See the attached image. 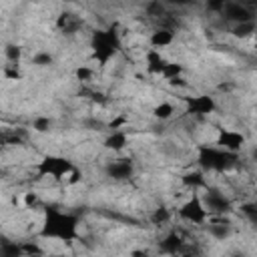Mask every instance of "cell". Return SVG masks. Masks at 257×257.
Returning <instances> with one entry per match:
<instances>
[{
    "instance_id": "19",
    "label": "cell",
    "mask_w": 257,
    "mask_h": 257,
    "mask_svg": "<svg viewBox=\"0 0 257 257\" xmlns=\"http://www.w3.org/2000/svg\"><path fill=\"white\" fill-rule=\"evenodd\" d=\"M30 62H32V66H38V68L50 66V64H52V54H50L48 50H38V52L32 54Z\"/></svg>"
},
{
    "instance_id": "8",
    "label": "cell",
    "mask_w": 257,
    "mask_h": 257,
    "mask_svg": "<svg viewBox=\"0 0 257 257\" xmlns=\"http://www.w3.org/2000/svg\"><path fill=\"white\" fill-rule=\"evenodd\" d=\"M215 145H219L225 151L231 153H241V149L245 147V135L233 128H217V137H215Z\"/></svg>"
},
{
    "instance_id": "3",
    "label": "cell",
    "mask_w": 257,
    "mask_h": 257,
    "mask_svg": "<svg viewBox=\"0 0 257 257\" xmlns=\"http://www.w3.org/2000/svg\"><path fill=\"white\" fill-rule=\"evenodd\" d=\"M72 169H74L72 161L58 155H46L36 163L38 177H52L54 181H62L66 175H70Z\"/></svg>"
},
{
    "instance_id": "16",
    "label": "cell",
    "mask_w": 257,
    "mask_h": 257,
    "mask_svg": "<svg viewBox=\"0 0 257 257\" xmlns=\"http://www.w3.org/2000/svg\"><path fill=\"white\" fill-rule=\"evenodd\" d=\"M173 114H175V104L173 102H167V100H161L153 108V116L159 118V120H169Z\"/></svg>"
},
{
    "instance_id": "25",
    "label": "cell",
    "mask_w": 257,
    "mask_h": 257,
    "mask_svg": "<svg viewBox=\"0 0 257 257\" xmlns=\"http://www.w3.org/2000/svg\"><path fill=\"white\" fill-rule=\"evenodd\" d=\"M251 161H253V163L257 165V145H255V147L251 149Z\"/></svg>"
},
{
    "instance_id": "23",
    "label": "cell",
    "mask_w": 257,
    "mask_h": 257,
    "mask_svg": "<svg viewBox=\"0 0 257 257\" xmlns=\"http://www.w3.org/2000/svg\"><path fill=\"white\" fill-rule=\"evenodd\" d=\"M203 2H205V10L213 16H221L227 4V0H203Z\"/></svg>"
},
{
    "instance_id": "22",
    "label": "cell",
    "mask_w": 257,
    "mask_h": 257,
    "mask_svg": "<svg viewBox=\"0 0 257 257\" xmlns=\"http://www.w3.org/2000/svg\"><path fill=\"white\" fill-rule=\"evenodd\" d=\"M50 126H52V118L50 116H34V120H32V128H34V133H48L50 131Z\"/></svg>"
},
{
    "instance_id": "2",
    "label": "cell",
    "mask_w": 257,
    "mask_h": 257,
    "mask_svg": "<svg viewBox=\"0 0 257 257\" xmlns=\"http://www.w3.org/2000/svg\"><path fill=\"white\" fill-rule=\"evenodd\" d=\"M197 163L203 171L225 175L233 167L239 165V153H231L221 149L219 145H199L197 147Z\"/></svg>"
},
{
    "instance_id": "5",
    "label": "cell",
    "mask_w": 257,
    "mask_h": 257,
    "mask_svg": "<svg viewBox=\"0 0 257 257\" xmlns=\"http://www.w3.org/2000/svg\"><path fill=\"white\" fill-rule=\"evenodd\" d=\"M201 199H203L209 215H225V213L231 211V199L221 189H215V187H209L207 185Z\"/></svg>"
},
{
    "instance_id": "9",
    "label": "cell",
    "mask_w": 257,
    "mask_h": 257,
    "mask_svg": "<svg viewBox=\"0 0 257 257\" xmlns=\"http://www.w3.org/2000/svg\"><path fill=\"white\" fill-rule=\"evenodd\" d=\"M104 173L112 181H128L135 175V165L131 159H114L104 167Z\"/></svg>"
},
{
    "instance_id": "4",
    "label": "cell",
    "mask_w": 257,
    "mask_h": 257,
    "mask_svg": "<svg viewBox=\"0 0 257 257\" xmlns=\"http://www.w3.org/2000/svg\"><path fill=\"white\" fill-rule=\"evenodd\" d=\"M179 219L187 221L189 225H205L209 219V211L199 195L189 197L181 207H179Z\"/></svg>"
},
{
    "instance_id": "10",
    "label": "cell",
    "mask_w": 257,
    "mask_h": 257,
    "mask_svg": "<svg viewBox=\"0 0 257 257\" xmlns=\"http://www.w3.org/2000/svg\"><path fill=\"white\" fill-rule=\"evenodd\" d=\"M185 241H187V239L181 235V231H169V233L159 241V251H161V253H169V255L183 253Z\"/></svg>"
},
{
    "instance_id": "27",
    "label": "cell",
    "mask_w": 257,
    "mask_h": 257,
    "mask_svg": "<svg viewBox=\"0 0 257 257\" xmlns=\"http://www.w3.org/2000/svg\"><path fill=\"white\" fill-rule=\"evenodd\" d=\"M64 4H72V2H76V0H62Z\"/></svg>"
},
{
    "instance_id": "20",
    "label": "cell",
    "mask_w": 257,
    "mask_h": 257,
    "mask_svg": "<svg viewBox=\"0 0 257 257\" xmlns=\"http://www.w3.org/2000/svg\"><path fill=\"white\" fill-rule=\"evenodd\" d=\"M183 64L181 62H167V66H165V70H163V78L165 80H171V78H177V76H181L183 74Z\"/></svg>"
},
{
    "instance_id": "12",
    "label": "cell",
    "mask_w": 257,
    "mask_h": 257,
    "mask_svg": "<svg viewBox=\"0 0 257 257\" xmlns=\"http://www.w3.org/2000/svg\"><path fill=\"white\" fill-rule=\"evenodd\" d=\"M102 147L108 149V151H112V153L124 151V149L128 147V135H126V131H124V128H114V131H110V133L106 135V139L102 141Z\"/></svg>"
},
{
    "instance_id": "6",
    "label": "cell",
    "mask_w": 257,
    "mask_h": 257,
    "mask_svg": "<svg viewBox=\"0 0 257 257\" xmlns=\"http://www.w3.org/2000/svg\"><path fill=\"white\" fill-rule=\"evenodd\" d=\"M217 100L211 94H197L185 98V108L191 116H211L217 112Z\"/></svg>"
},
{
    "instance_id": "13",
    "label": "cell",
    "mask_w": 257,
    "mask_h": 257,
    "mask_svg": "<svg viewBox=\"0 0 257 257\" xmlns=\"http://www.w3.org/2000/svg\"><path fill=\"white\" fill-rule=\"evenodd\" d=\"M229 34H231L233 38H241V40L253 38V36H257V22H255V20H247V22L233 24V28L229 30Z\"/></svg>"
},
{
    "instance_id": "24",
    "label": "cell",
    "mask_w": 257,
    "mask_h": 257,
    "mask_svg": "<svg viewBox=\"0 0 257 257\" xmlns=\"http://www.w3.org/2000/svg\"><path fill=\"white\" fill-rule=\"evenodd\" d=\"M74 76H76V80H80V82H90V80L94 78V70H92L90 66L80 64V66L74 70Z\"/></svg>"
},
{
    "instance_id": "14",
    "label": "cell",
    "mask_w": 257,
    "mask_h": 257,
    "mask_svg": "<svg viewBox=\"0 0 257 257\" xmlns=\"http://www.w3.org/2000/svg\"><path fill=\"white\" fill-rule=\"evenodd\" d=\"M181 185L195 193L197 189H205L207 187V179H205V175L201 171H191V173H185L181 177Z\"/></svg>"
},
{
    "instance_id": "18",
    "label": "cell",
    "mask_w": 257,
    "mask_h": 257,
    "mask_svg": "<svg viewBox=\"0 0 257 257\" xmlns=\"http://www.w3.org/2000/svg\"><path fill=\"white\" fill-rule=\"evenodd\" d=\"M0 255L2 257H18V255H24L22 251V243H16V241H2L0 245Z\"/></svg>"
},
{
    "instance_id": "11",
    "label": "cell",
    "mask_w": 257,
    "mask_h": 257,
    "mask_svg": "<svg viewBox=\"0 0 257 257\" xmlns=\"http://www.w3.org/2000/svg\"><path fill=\"white\" fill-rule=\"evenodd\" d=\"M149 46L153 48H169L175 44V30L173 28H155L151 34H149Z\"/></svg>"
},
{
    "instance_id": "17",
    "label": "cell",
    "mask_w": 257,
    "mask_h": 257,
    "mask_svg": "<svg viewBox=\"0 0 257 257\" xmlns=\"http://www.w3.org/2000/svg\"><path fill=\"white\" fill-rule=\"evenodd\" d=\"M169 221H171V211H169L167 207L159 205V207H155V209L151 211V223H153L155 227H163V225H167Z\"/></svg>"
},
{
    "instance_id": "21",
    "label": "cell",
    "mask_w": 257,
    "mask_h": 257,
    "mask_svg": "<svg viewBox=\"0 0 257 257\" xmlns=\"http://www.w3.org/2000/svg\"><path fill=\"white\" fill-rule=\"evenodd\" d=\"M4 56H6L8 62L18 64V62H20V56H22V48H20L18 44H6V48H4Z\"/></svg>"
},
{
    "instance_id": "7",
    "label": "cell",
    "mask_w": 257,
    "mask_h": 257,
    "mask_svg": "<svg viewBox=\"0 0 257 257\" xmlns=\"http://www.w3.org/2000/svg\"><path fill=\"white\" fill-rule=\"evenodd\" d=\"M255 12L251 8H247L245 4H241L239 0H227L225 4V10L221 14V18L225 22H233V24H239V22H247V20H255Z\"/></svg>"
},
{
    "instance_id": "15",
    "label": "cell",
    "mask_w": 257,
    "mask_h": 257,
    "mask_svg": "<svg viewBox=\"0 0 257 257\" xmlns=\"http://www.w3.org/2000/svg\"><path fill=\"white\" fill-rule=\"evenodd\" d=\"M239 213L245 217V221L253 227H257V201H245L239 205Z\"/></svg>"
},
{
    "instance_id": "26",
    "label": "cell",
    "mask_w": 257,
    "mask_h": 257,
    "mask_svg": "<svg viewBox=\"0 0 257 257\" xmlns=\"http://www.w3.org/2000/svg\"><path fill=\"white\" fill-rule=\"evenodd\" d=\"M255 50H253V54H255V58H257V42H255V46H253Z\"/></svg>"
},
{
    "instance_id": "1",
    "label": "cell",
    "mask_w": 257,
    "mask_h": 257,
    "mask_svg": "<svg viewBox=\"0 0 257 257\" xmlns=\"http://www.w3.org/2000/svg\"><path fill=\"white\" fill-rule=\"evenodd\" d=\"M40 235L44 239H56V241H64V243H72L80 239L78 233V217L58 211L54 207H48L44 211V223L40 229Z\"/></svg>"
}]
</instances>
